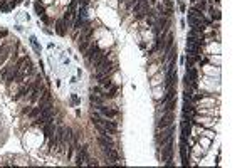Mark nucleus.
I'll return each instance as SVG.
<instances>
[{
    "label": "nucleus",
    "mask_w": 252,
    "mask_h": 168,
    "mask_svg": "<svg viewBox=\"0 0 252 168\" xmlns=\"http://www.w3.org/2000/svg\"><path fill=\"white\" fill-rule=\"evenodd\" d=\"M173 131H175V128H173V126L163 128L161 131H160V129H156V134H155V141H156V145H158V146H163V145H166L170 139H173V138H171Z\"/></svg>",
    "instance_id": "f257e3e1"
},
{
    "label": "nucleus",
    "mask_w": 252,
    "mask_h": 168,
    "mask_svg": "<svg viewBox=\"0 0 252 168\" xmlns=\"http://www.w3.org/2000/svg\"><path fill=\"white\" fill-rule=\"evenodd\" d=\"M192 123H197L203 128H213L218 123V116L213 118V116H202V114H195V118H192Z\"/></svg>",
    "instance_id": "f03ea898"
},
{
    "label": "nucleus",
    "mask_w": 252,
    "mask_h": 168,
    "mask_svg": "<svg viewBox=\"0 0 252 168\" xmlns=\"http://www.w3.org/2000/svg\"><path fill=\"white\" fill-rule=\"evenodd\" d=\"M94 108H96V111H98L101 116H104L108 119H116V118H119V111L114 109V108H108L106 104H98V106H94Z\"/></svg>",
    "instance_id": "7ed1b4c3"
},
{
    "label": "nucleus",
    "mask_w": 252,
    "mask_h": 168,
    "mask_svg": "<svg viewBox=\"0 0 252 168\" xmlns=\"http://www.w3.org/2000/svg\"><path fill=\"white\" fill-rule=\"evenodd\" d=\"M173 119H175V113H163V114H161V118H158V119H156L155 126H156V129L168 128V126H171Z\"/></svg>",
    "instance_id": "20e7f679"
},
{
    "label": "nucleus",
    "mask_w": 252,
    "mask_h": 168,
    "mask_svg": "<svg viewBox=\"0 0 252 168\" xmlns=\"http://www.w3.org/2000/svg\"><path fill=\"white\" fill-rule=\"evenodd\" d=\"M96 141L101 146V150H111V148H114V139H113L111 134H98Z\"/></svg>",
    "instance_id": "39448f33"
},
{
    "label": "nucleus",
    "mask_w": 252,
    "mask_h": 168,
    "mask_svg": "<svg viewBox=\"0 0 252 168\" xmlns=\"http://www.w3.org/2000/svg\"><path fill=\"white\" fill-rule=\"evenodd\" d=\"M41 128H42V134H44L46 138H51V136L56 133V129H57V124L54 123V119H49V121H46Z\"/></svg>",
    "instance_id": "423d86ee"
},
{
    "label": "nucleus",
    "mask_w": 252,
    "mask_h": 168,
    "mask_svg": "<svg viewBox=\"0 0 252 168\" xmlns=\"http://www.w3.org/2000/svg\"><path fill=\"white\" fill-rule=\"evenodd\" d=\"M118 93H119V86H116V84H113L109 89H106L104 93V98L106 99H114L118 96Z\"/></svg>",
    "instance_id": "0eeeda50"
},
{
    "label": "nucleus",
    "mask_w": 252,
    "mask_h": 168,
    "mask_svg": "<svg viewBox=\"0 0 252 168\" xmlns=\"http://www.w3.org/2000/svg\"><path fill=\"white\" fill-rule=\"evenodd\" d=\"M89 101H91L94 106L106 104V103H108V99H106V98H103V96H99V94H93V93H91V96H89Z\"/></svg>",
    "instance_id": "6e6552de"
},
{
    "label": "nucleus",
    "mask_w": 252,
    "mask_h": 168,
    "mask_svg": "<svg viewBox=\"0 0 252 168\" xmlns=\"http://www.w3.org/2000/svg\"><path fill=\"white\" fill-rule=\"evenodd\" d=\"M165 76H161V72H156V74L151 76V81H150V84H151V87H158L161 82H163Z\"/></svg>",
    "instance_id": "1a4fd4ad"
},
{
    "label": "nucleus",
    "mask_w": 252,
    "mask_h": 168,
    "mask_svg": "<svg viewBox=\"0 0 252 168\" xmlns=\"http://www.w3.org/2000/svg\"><path fill=\"white\" fill-rule=\"evenodd\" d=\"M66 29H67L66 22L62 20V19H59L57 22H56V32H57L59 35H66Z\"/></svg>",
    "instance_id": "9d476101"
},
{
    "label": "nucleus",
    "mask_w": 252,
    "mask_h": 168,
    "mask_svg": "<svg viewBox=\"0 0 252 168\" xmlns=\"http://www.w3.org/2000/svg\"><path fill=\"white\" fill-rule=\"evenodd\" d=\"M98 84H99V86H103L104 89H109V87L113 86L111 76H108V77H101V79H98Z\"/></svg>",
    "instance_id": "9b49d317"
},
{
    "label": "nucleus",
    "mask_w": 252,
    "mask_h": 168,
    "mask_svg": "<svg viewBox=\"0 0 252 168\" xmlns=\"http://www.w3.org/2000/svg\"><path fill=\"white\" fill-rule=\"evenodd\" d=\"M41 111H42V108L39 104L35 106V108H30V111L27 113V118H29V119H35L37 116L41 114Z\"/></svg>",
    "instance_id": "f8f14e48"
},
{
    "label": "nucleus",
    "mask_w": 252,
    "mask_h": 168,
    "mask_svg": "<svg viewBox=\"0 0 252 168\" xmlns=\"http://www.w3.org/2000/svg\"><path fill=\"white\" fill-rule=\"evenodd\" d=\"M197 141L200 143V146H202L203 150H208V146H210V143H212V139L207 138V136H198V138H197Z\"/></svg>",
    "instance_id": "ddd939ff"
},
{
    "label": "nucleus",
    "mask_w": 252,
    "mask_h": 168,
    "mask_svg": "<svg viewBox=\"0 0 252 168\" xmlns=\"http://www.w3.org/2000/svg\"><path fill=\"white\" fill-rule=\"evenodd\" d=\"M200 136H207V138L213 139V138H215V131H212L210 128H203V129H202V133H200Z\"/></svg>",
    "instance_id": "4468645a"
},
{
    "label": "nucleus",
    "mask_w": 252,
    "mask_h": 168,
    "mask_svg": "<svg viewBox=\"0 0 252 168\" xmlns=\"http://www.w3.org/2000/svg\"><path fill=\"white\" fill-rule=\"evenodd\" d=\"M34 7H35V12H37V15H39V17L46 14V9H44V5H42V4H39V2H35V4H34Z\"/></svg>",
    "instance_id": "2eb2a0df"
},
{
    "label": "nucleus",
    "mask_w": 252,
    "mask_h": 168,
    "mask_svg": "<svg viewBox=\"0 0 252 168\" xmlns=\"http://www.w3.org/2000/svg\"><path fill=\"white\" fill-rule=\"evenodd\" d=\"M10 54H12V51H7V52L0 54V66H2V64H5L7 61L10 59Z\"/></svg>",
    "instance_id": "dca6fc26"
},
{
    "label": "nucleus",
    "mask_w": 252,
    "mask_h": 168,
    "mask_svg": "<svg viewBox=\"0 0 252 168\" xmlns=\"http://www.w3.org/2000/svg\"><path fill=\"white\" fill-rule=\"evenodd\" d=\"M156 72H158V64H156V62H153L151 66L148 67V76L151 77V76H153V74H156Z\"/></svg>",
    "instance_id": "f3484780"
},
{
    "label": "nucleus",
    "mask_w": 252,
    "mask_h": 168,
    "mask_svg": "<svg viewBox=\"0 0 252 168\" xmlns=\"http://www.w3.org/2000/svg\"><path fill=\"white\" fill-rule=\"evenodd\" d=\"M207 59H208L212 64H217V67L220 66V56H208Z\"/></svg>",
    "instance_id": "a211bd4d"
},
{
    "label": "nucleus",
    "mask_w": 252,
    "mask_h": 168,
    "mask_svg": "<svg viewBox=\"0 0 252 168\" xmlns=\"http://www.w3.org/2000/svg\"><path fill=\"white\" fill-rule=\"evenodd\" d=\"M30 44H32V47L35 49V52L41 56V49H39V46H37V41H35V37H30Z\"/></svg>",
    "instance_id": "6ab92c4d"
},
{
    "label": "nucleus",
    "mask_w": 252,
    "mask_h": 168,
    "mask_svg": "<svg viewBox=\"0 0 252 168\" xmlns=\"http://www.w3.org/2000/svg\"><path fill=\"white\" fill-rule=\"evenodd\" d=\"M5 37H9V30H7V29H0V42L4 41Z\"/></svg>",
    "instance_id": "aec40b11"
},
{
    "label": "nucleus",
    "mask_w": 252,
    "mask_h": 168,
    "mask_svg": "<svg viewBox=\"0 0 252 168\" xmlns=\"http://www.w3.org/2000/svg\"><path fill=\"white\" fill-rule=\"evenodd\" d=\"M210 15H212V19H213V20H217V22L220 20V10H217V12H215V10H212Z\"/></svg>",
    "instance_id": "412c9836"
},
{
    "label": "nucleus",
    "mask_w": 252,
    "mask_h": 168,
    "mask_svg": "<svg viewBox=\"0 0 252 168\" xmlns=\"http://www.w3.org/2000/svg\"><path fill=\"white\" fill-rule=\"evenodd\" d=\"M30 111V106H24V109H22V114H27Z\"/></svg>",
    "instance_id": "4be33fe9"
},
{
    "label": "nucleus",
    "mask_w": 252,
    "mask_h": 168,
    "mask_svg": "<svg viewBox=\"0 0 252 168\" xmlns=\"http://www.w3.org/2000/svg\"><path fill=\"white\" fill-rule=\"evenodd\" d=\"M178 2H180V4H183V0H178Z\"/></svg>",
    "instance_id": "5701e85b"
},
{
    "label": "nucleus",
    "mask_w": 252,
    "mask_h": 168,
    "mask_svg": "<svg viewBox=\"0 0 252 168\" xmlns=\"http://www.w3.org/2000/svg\"><path fill=\"white\" fill-rule=\"evenodd\" d=\"M0 128H2V123H0Z\"/></svg>",
    "instance_id": "b1692460"
}]
</instances>
